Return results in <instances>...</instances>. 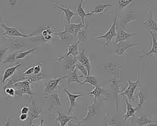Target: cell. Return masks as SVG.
<instances>
[{
    "label": "cell",
    "instance_id": "obj_1",
    "mask_svg": "<svg viewBox=\"0 0 157 126\" xmlns=\"http://www.w3.org/2000/svg\"><path fill=\"white\" fill-rule=\"evenodd\" d=\"M118 17H119V14H118L117 10V11H116V16H115V18H114L113 23L112 24H110L109 28L108 29V30L106 31L104 33H98V35L94 37V38L96 39H105V42L103 43V46H104V48H105L107 45H109V44L111 42V41H112V39L117 36V27H118V24H119Z\"/></svg>",
    "mask_w": 157,
    "mask_h": 126
},
{
    "label": "cell",
    "instance_id": "obj_2",
    "mask_svg": "<svg viewBox=\"0 0 157 126\" xmlns=\"http://www.w3.org/2000/svg\"><path fill=\"white\" fill-rule=\"evenodd\" d=\"M14 87L17 90V94L18 97L22 95H27L31 100L32 105H36L33 100V91L32 89V83L27 79L20 80L14 85Z\"/></svg>",
    "mask_w": 157,
    "mask_h": 126
},
{
    "label": "cell",
    "instance_id": "obj_3",
    "mask_svg": "<svg viewBox=\"0 0 157 126\" xmlns=\"http://www.w3.org/2000/svg\"><path fill=\"white\" fill-rule=\"evenodd\" d=\"M117 65L110 63L109 65V72H110V79L109 80V84H108V87H113V88L114 92H115L116 95V100H117V110L118 111V95L119 93H121L120 91V71L119 70L117 75L115 74V68L117 67Z\"/></svg>",
    "mask_w": 157,
    "mask_h": 126
},
{
    "label": "cell",
    "instance_id": "obj_4",
    "mask_svg": "<svg viewBox=\"0 0 157 126\" xmlns=\"http://www.w3.org/2000/svg\"><path fill=\"white\" fill-rule=\"evenodd\" d=\"M1 27L4 29L5 32L1 34V37H11V38H29V34L24 33L20 30L18 27H10L1 24Z\"/></svg>",
    "mask_w": 157,
    "mask_h": 126
},
{
    "label": "cell",
    "instance_id": "obj_5",
    "mask_svg": "<svg viewBox=\"0 0 157 126\" xmlns=\"http://www.w3.org/2000/svg\"><path fill=\"white\" fill-rule=\"evenodd\" d=\"M67 78V75L66 76H61L60 78H55L54 76H52V79L49 80V82L46 84H44L43 86V93L44 96H46L50 94L55 90L58 89L59 84H60V81L63 79H66Z\"/></svg>",
    "mask_w": 157,
    "mask_h": 126
},
{
    "label": "cell",
    "instance_id": "obj_6",
    "mask_svg": "<svg viewBox=\"0 0 157 126\" xmlns=\"http://www.w3.org/2000/svg\"><path fill=\"white\" fill-rule=\"evenodd\" d=\"M140 73H138V75H137V79L135 82H132L130 81V80H128V88L123 91V92H121V96L122 95L126 96L130 102L134 101L133 97L137 88L138 87L139 77H140Z\"/></svg>",
    "mask_w": 157,
    "mask_h": 126
},
{
    "label": "cell",
    "instance_id": "obj_7",
    "mask_svg": "<svg viewBox=\"0 0 157 126\" xmlns=\"http://www.w3.org/2000/svg\"><path fill=\"white\" fill-rule=\"evenodd\" d=\"M80 42L78 40L76 39V42L73 43V42H72V43H70V45H68L67 48V53L65 54L63 56H61L60 57V58H55V62H58L60 61V60H65L67 57L70 56V55H72V56L73 57H78V55H79V52H78V45H80Z\"/></svg>",
    "mask_w": 157,
    "mask_h": 126
},
{
    "label": "cell",
    "instance_id": "obj_8",
    "mask_svg": "<svg viewBox=\"0 0 157 126\" xmlns=\"http://www.w3.org/2000/svg\"><path fill=\"white\" fill-rule=\"evenodd\" d=\"M118 46L116 50H114L113 52V56H123L125 57L127 55L126 52L128 50H131L135 47H138L139 45H136V44H134V45H131V44L126 43V42H121V43L117 44Z\"/></svg>",
    "mask_w": 157,
    "mask_h": 126
},
{
    "label": "cell",
    "instance_id": "obj_9",
    "mask_svg": "<svg viewBox=\"0 0 157 126\" xmlns=\"http://www.w3.org/2000/svg\"><path fill=\"white\" fill-rule=\"evenodd\" d=\"M3 38L9 42V47L12 49V52H21L27 49V46L20 40V38H11V37H3Z\"/></svg>",
    "mask_w": 157,
    "mask_h": 126
},
{
    "label": "cell",
    "instance_id": "obj_10",
    "mask_svg": "<svg viewBox=\"0 0 157 126\" xmlns=\"http://www.w3.org/2000/svg\"><path fill=\"white\" fill-rule=\"evenodd\" d=\"M63 91L66 93L67 97H68L69 102H70V108H69V110L67 112V114L70 115L72 113V111L73 109L76 107V101L77 98L79 97H83L86 95V94H71L68 90H67L66 86H63Z\"/></svg>",
    "mask_w": 157,
    "mask_h": 126
},
{
    "label": "cell",
    "instance_id": "obj_11",
    "mask_svg": "<svg viewBox=\"0 0 157 126\" xmlns=\"http://www.w3.org/2000/svg\"><path fill=\"white\" fill-rule=\"evenodd\" d=\"M55 111H56V113L58 115V116H55V122L57 123H58L59 125L61 126H65V125H69L70 122H72L73 120H76L78 121V119H76V117L71 116L69 114H62L61 113L59 112V111L57 109V108L55 109Z\"/></svg>",
    "mask_w": 157,
    "mask_h": 126
},
{
    "label": "cell",
    "instance_id": "obj_12",
    "mask_svg": "<svg viewBox=\"0 0 157 126\" xmlns=\"http://www.w3.org/2000/svg\"><path fill=\"white\" fill-rule=\"evenodd\" d=\"M42 115V110L40 107H38L36 105H32L28 113V120L27 122V125H33V122L35 119H39Z\"/></svg>",
    "mask_w": 157,
    "mask_h": 126
},
{
    "label": "cell",
    "instance_id": "obj_13",
    "mask_svg": "<svg viewBox=\"0 0 157 126\" xmlns=\"http://www.w3.org/2000/svg\"><path fill=\"white\" fill-rule=\"evenodd\" d=\"M86 26V24L84 23H82L81 21L80 23L78 24H68L67 25L64 26L61 28V30L65 31V32H67L69 33H71L73 34L74 36H77L78 32L81 30L83 27Z\"/></svg>",
    "mask_w": 157,
    "mask_h": 126
},
{
    "label": "cell",
    "instance_id": "obj_14",
    "mask_svg": "<svg viewBox=\"0 0 157 126\" xmlns=\"http://www.w3.org/2000/svg\"><path fill=\"white\" fill-rule=\"evenodd\" d=\"M22 66H24V63H17L16 66H9L7 68L5 69L4 73H3L2 75V84H6V81L11 78V76H14L17 69L21 67Z\"/></svg>",
    "mask_w": 157,
    "mask_h": 126
},
{
    "label": "cell",
    "instance_id": "obj_15",
    "mask_svg": "<svg viewBox=\"0 0 157 126\" xmlns=\"http://www.w3.org/2000/svg\"><path fill=\"white\" fill-rule=\"evenodd\" d=\"M86 95L92 96V97H94L93 101H97V99H100V98L101 97L104 100H106L107 98L109 97V95L106 93V91H104V90L99 86L94 87L92 91L86 93Z\"/></svg>",
    "mask_w": 157,
    "mask_h": 126
},
{
    "label": "cell",
    "instance_id": "obj_16",
    "mask_svg": "<svg viewBox=\"0 0 157 126\" xmlns=\"http://www.w3.org/2000/svg\"><path fill=\"white\" fill-rule=\"evenodd\" d=\"M151 37L152 40H153V45H152V48L150 50L148 51H141L139 54L140 57H150L152 55H157V40H156V36L153 31L151 30Z\"/></svg>",
    "mask_w": 157,
    "mask_h": 126
},
{
    "label": "cell",
    "instance_id": "obj_17",
    "mask_svg": "<svg viewBox=\"0 0 157 126\" xmlns=\"http://www.w3.org/2000/svg\"><path fill=\"white\" fill-rule=\"evenodd\" d=\"M96 102H97V101H93L92 104H90L89 106H86V107H85L84 109H86V110H87L88 113L87 114H86V116L82 118V122L91 119L92 118H94L96 115H97L98 107Z\"/></svg>",
    "mask_w": 157,
    "mask_h": 126
},
{
    "label": "cell",
    "instance_id": "obj_18",
    "mask_svg": "<svg viewBox=\"0 0 157 126\" xmlns=\"http://www.w3.org/2000/svg\"><path fill=\"white\" fill-rule=\"evenodd\" d=\"M78 57H73L70 55L65 59V63H63V70L67 73L73 71L76 69V65L77 63Z\"/></svg>",
    "mask_w": 157,
    "mask_h": 126
},
{
    "label": "cell",
    "instance_id": "obj_19",
    "mask_svg": "<svg viewBox=\"0 0 157 126\" xmlns=\"http://www.w3.org/2000/svg\"><path fill=\"white\" fill-rule=\"evenodd\" d=\"M122 97H123L124 101L125 102V105H126V113H125V115L124 116V122H126L128 119L130 117H135V113H136L137 109L136 108H134L132 107V104L130 103V101H128V97L126 96L122 95Z\"/></svg>",
    "mask_w": 157,
    "mask_h": 126
},
{
    "label": "cell",
    "instance_id": "obj_20",
    "mask_svg": "<svg viewBox=\"0 0 157 126\" xmlns=\"http://www.w3.org/2000/svg\"><path fill=\"white\" fill-rule=\"evenodd\" d=\"M135 35H137V33H135V32H134V33H129V32H127L126 31L124 30V29H119L117 30V35L116 36L115 44L117 45V44L121 43V42H125L128 38L134 36Z\"/></svg>",
    "mask_w": 157,
    "mask_h": 126
},
{
    "label": "cell",
    "instance_id": "obj_21",
    "mask_svg": "<svg viewBox=\"0 0 157 126\" xmlns=\"http://www.w3.org/2000/svg\"><path fill=\"white\" fill-rule=\"evenodd\" d=\"M58 4L59 3H56V4H55V7L57 8V9H58V11H61L62 13H63L65 15V17H66V19H67V21L68 24H71L72 17H74V16L77 14V13H76V11H72V10L70 9V6H68L67 8H63V6H60V5H58Z\"/></svg>",
    "mask_w": 157,
    "mask_h": 126
},
{
    "label": "cell",
    "instance_id": "obj_22",
    "mask_svg": "<svg viewBox=\"0 0 157 126\" xmlns=\"http://www.w3.org/2000/svg\"><path fill=\"white\" fill-rule=\"evenodd\" d=\"M137 17H136V14L134 11H130L126 14L125 17H123L122 19L119 20V27L120 28L122 29H125L126 27V26L130 23H132L133 21H136Z\"/></svg>",
    "mask_w": 157,
    "mask_h": 126
},
{
    "label": "cell",
    "instance_id": "obj_23",
    "mask_svg": "<svg viewBox=\"0 0 157 126\" xmlns=\"http://www.w3.org/2000/svg\"><path fill=\"white\" fill-rule=\"evenodd\" d=\"M78 62L84 65L88 70V76L90 74V70H91V58L88 56L87 54L85 52V51H82L79 52V55L78 56Z\"/></svg>",
    "mask_w": 157,
    "mask_h": 126
},
{
    "label": "cell",
    "instance_id": "obj_24",
    "mask_svg": "<svg viewBox=\"0 0 157 126\" xmlns=\"http://www.w3.org/2000/svg\"><path fill=\"white\" fill-rule=\"evenodd\" d=\"M84 1L85 0H79L77 6H76V13H77L78 16L80 17V19H81L82 22L85 24V18H86V17H91V11L88 13L85 11L84 9H83V2H84Z\"/></svg>",
    "mask_w": 157,
    "mask_h": 126
},
{
    "label": "cell",
    "instance_id": "obj_25",
    "mask_svg": "<svg viewBox=\"0 0 157 126\" xmlns=\"http://www.w3.org/2000/svg\"><path fill=\"white\" fill-rule=\"evenodd\" d=\"M47 97H50L51 100H52V104H51V107L49 108L48 110L51 111L55 108L56 109L57 107H60L62 106V104L60 103V94L58 93V94H50L46 96H43L44 99L47 98Z\"/></svg>",
    "mask_w": 157,
    "mask_h": 126
},
{
    "label": "cell",
    "instance_id": "obj_26",
    "mask_svg": "<svg viewBox=\"0 0 157 126\" xmlns=\"http://www.w3.org/2000/svg\"><path fill=\"white\" fill-rule=\"evenodd\" d=\"M55 36H58L61 42H70V43H72L73 39H74L75 37H76L74 36L73 34L69 33V32H65V31L63 30H61L59 32H55Z\"/></svg>",
    "mask_w": 157,
    "mask_h": 126
},
{
    "label": "cell",
    "instance_id": "obj_27",
    "mask_svg": "<svg viewBox=\"0 0 157 126\" xmlns=\"http://www.w3.org/2000/svg\"><path fill=\"white\" fill-rule=\"evenodd\" d=\"M149 14L150 15V18L146 20V21H144V24L151 29L152 31L157 32V21L153 19L152 12H149Z\"/></svg>",
    "mask_w": 157,
    "mask_h": 126
},
{
    "label": "cell",
    "instance_id": "obj_28",
    "mask_svg": "<svg viewBox=\"0 0 157 126\" xmlns=\"http://www.w3.org/2000/svg\"><path fill=\"white\" fill-rule=\"evenodd\" d=\"M77 69L76 68L73 71L67 73V85L71 84V83L73 82H76L78 83V85H80L81 82L78 80V75L77 73Z\"/></svg>",
    "mask_w": 157,
    "mask_h": 126
},
{
    "label": "cell",
    "instance_id": "obj_29",
    "mask_svg": "<svg viewBox=\"0 0 157 126\" xmlns=\"http://www.w3.org/2000/svg\"><path fill=\"white\" fill-rule=\"evenodd\" d=\"M107 7H113V8H115L116 6H113V5H109V4H105V3H103V4L101 5H98L94 9H92V11H91V15L93 14H100L101 13H103L104 11H106V9Z\"/></svg>",
    "mask_w": 157,
    "mask_h": 126
},
{
    "label": "cell",
    "instance_id": "obj_30",
    "mask_svg": "<svg viewBox=\"0 0 157 126\" xmlns=\"http://www.w3.org/2000/svg\"><path fill=\"white\" fill-rule=\"evenodd\" d=\"M47 78V76L45 74H42V73H39V74H32L31 76H28L27 77L24 76V79H27L31 83H36L37 82L41 81V80L44 79V78Z\"/></svg>",
    "mask_w": 157,
    "mask_h": 126
},
{
    "label": "cell",
    "instance_id": "obj_31",
    "mask_svg": "<svg viewBox=\"0 0 157 126\" xmlns=\"http://www.w3.org/2000/svg\"><path fill=\"white\" fill-rule=\"evenodd\" d=\"M85 80L83 82H81L79 86H85V85H89L90 86H92V87H96L98 86V80L96 79V78L93 76H88L86 77H85Z\"/></svg>",
    "mask_w": 157,
    "mask_h": 126
},
{
    "label": "cell",
    "instance_id": "obj_32",
    "mask_svg": "<svg viewBox=\"0 0 157 126\" xmlns=\"http://www.w3.org/2000/svg\"><path fill=\"white\" fill-rule=\"evenodd\" d=\"M88 27H89V24H86V26H85L84 27H83L82 29H81V30L78 32V35H77V40H78L80 42V43H81V45H83V44L85 43V42H86V30H87Z\"/></svg>",
    "mask_w": 157,
    "mask_h": 126
},
{
    "label": "cell",
    "instance_id": "obj_33",
    "mask_svg": "<svg viewBox=\"0 0 157 126\" xmlns=\"http://www.w3.org/2000/svg\"><path fill=\"white\" fill-rule=\"evenodd\" d=\"M137 97H138V104H137L136 109L137 110H139V109L141 108L142 105L147 101V98L146 96H145V94L142 92L141 89H140V88L138 89V93H137Z\"/></svg>",
    "mask_w": 157,
    "mask_h": 126
},
{
    "label": "cell",
    "instance_id": "obj_34",
    "mask_svg": "<svg viewBox=\"0 0 157 126\" xmlns=\"http://www.w3.org/2000/svg\"><path fill=\"white\" fill-rule=\"evenodd\" d=\"M152 124H157L156 121H152L147 116H141L139 118L137 121V125L143 126V125H152Z\"/></svg>",
    "mask_w": 157,
    "mask_h": 126
},
{
    "label": "cell",
    "instance_id": "obj_35",
    "mask_svg": "<svg viewBox=\"0 0 157 126\" xmlns=\"http://www.w3.org/2000/svg\"><path fill=\"white\" fill-rule=\"evenodd\" d=\"M19 52H12V53L10 54L9 56L7 57L5 60H3L2 61H1L2 63H17V55L18 54Z\"/></svg>",
    "mask_w": 157,
    "mask_h": 126
},
{
    "label": "cell",
    "instance_id": "obj_36",
    "mask_svg": "<svg viewBox=\"0 0 157 126\" xmlns=\"http://www.w3.org/2000/svg\"><path fill=\"white\" fill-rule=\"evenodd\" d=\"M5 93L7 95V98L13 97V98H17L19 97L17 94V90L16 88L13 86V87L7 88L4 90Z\"/></svg>",
    "mask_w": 157,
    "mask_h": 126
},
{
    "label": "cell",
    "instance_id": "obj_37",
    "mask_svg": "<svg viewBox=\"0 0 157 126\" xmlns=\"http://www.w3.org/2000/svg\"><path fill=\"white\" fill-rule=\"evenodd\" d=\"M36 49H37V48L36 47V48L29 49V50H24V51H21V52H19L18 54H17V59L18 60V59L25 58L26 57L28 56L29 55L33 53V52H35Z\"/></svg>",
    "mask_w": 157,
    "mask_h": 126
},
{
    "label": "cell",
    "instance_id": "obj_38",
    "mask_svg": "<svg viewBox=\"0 0 157 126\" xmlns=\"http://www.w3.org/2000/svg\"><path fill=\"white\" fill-rule=\"evenodd\" d=\"M76 68L82 73V74L79 75V77H86V76H88L87 69H86V67L84 65L82 64L80 62H77V63H76Z\"/></svg>",
    "mask_w": 157,
    "mask_h": 126
},
{
    "label": "cell",
    "instance_id": "obj_39",
    "mask_svg": "<svg viewBox=\"0 0 157 126\" xmlns=\"http://www.w3.org/2000/svg\"><path fill=\"white\" fill-rule=\"evenodd\" d=\"M133 0H118V9L122 10L127 8Z\"/></svg>",
    "mask_w": 157,
    "mask_h": 126
},
{
    "label": "cell",
    "instance_id": "obj_40",
    "mask_svg": "<svg viewBox=\"0 0 157 126\" xmlns=\"http://www.w3.org/2000/svg\"><path fill=\"white\" fill-rule=\"evenodd\" d=\"M35 65H36V63H32V65H30V66H29V67L27 68V70H26L25 71L22 73V74L24 75V76H31L32 74H33Z\"/></svg>",
    "mask_w": 157,
    "mask_h": 126
},
{
    "label": "cell",
    "instance_id": "obj_41",
    "mask_svg": "<svg viewBox=\"0 0 157 126\" xmlns=\"http://www.w3.org/2000/svg\"><path fill=\"white\" fill-rule=\"evenodd\" d=\"M28 120V114L27 113H21L19 116L18 122L21 124H26Z\"/></svg>",
    "mask_w": 157,
    "mask_h": 126
},
{
    "label": "cell",
    "instance_id": "obj_42",
    "mask_svg": "<svg viewBox=\"0 0 157 126\" xmlns=\"http://www.w3.org/2000/svg\"><path fill=\"white\" fill-rule=\"evenodd\" d=\"M29 109H30V107L27 105H22L21 106V109H19V112L21 113H27L28 114L29 112Z\"/></svg>",
    "mask_w": 157,
    "mask_h": 126
},
{
    "label": "cell",
    "instance_id": "obj_43",
    "mask_svg": "<svg viewBox=\"0 0 157 126\" xmlns=\"http://www.w3.org/2000/svg\"><path fill=\"white\" fill-rule=\"evenodd\" d=\"M10 48H10V47L9 46L8 48H6L5 49H2L1 52H0V58H1V61H2L3 59H4V57L6 56V55H7L8 52H9V50Z\"/></svg>",
    "mask_w": 157,
    "mask_h": 126
},
{
    "label": "cell",
    "instance_id": "obj_44",
    "mask_svg": "<svg viewBox=\"0 0 157 126\" xmlns=\"http://www.w3.org/2000/svg\"><path fill=\"white\" fill-rule=\"evenodd\" d=\"M41 70H42V63H36L35 67H34V73L39 74V73H41Z\"/></svg>",
    "mask_w": 157,
    "mask_h": 126
},
{
    "label": "cell",
    "instance_id": "obj_45",
    "mask_svg": "<svg viewBox=\"0 0 157 126\" xmlns=\"http://www.w3.org/2000/svg\"><path fill=\"white\" fill-rule=\"evenodd\" d=\"M17 2L18 0H6V4L10 6H14L17 4Z\"/></svg>",
    "mask_w": 157,
    "mask_h": 126
},
{
    "label": "cell",
    "instance_id": "obj_46",
    "mask_svg": "<svg viewBox=\"0 0 157 126\" xmlns=\"http://www.w3.org/2000/svg\"><path fill=\"white\" fill-rule=\"evenodd\" d=\"M11 117L8 118V121H7V122H6V124H4V125H10V123H9V121L11 120Z\"/></svg>",
    "mask_w": 157,
    "mask_h": 126
},
{
    "label": "cell",
    "instance_id": "obj_47",
    "mask_svg": "<svg viewBox=\"0 0 157 126\" xmlns=\"http://www.w3.org/2000/svg\"><path fill=\"white\" fill-rule=\"evenodd\" d=\"M36 125H44V120H41L40 123L37 124Z\"/></svg>",
    "mask_w": 157,
    "mask_h": 126
},
{
    "label": "cell",
    "instance_id": "obj_48",
    "mask_svg": "<svg viewBox=\"0 0 157 126\" xmlns=\"http://www.w3.org/2000/svg\"><path fill=\"white\" fill-rule=\"evenodd\" d=\"M156 109H157V108H156Z\"/></svg>",
    "mask_w": 157,
    "mask_h": 126
}]
</instances>
